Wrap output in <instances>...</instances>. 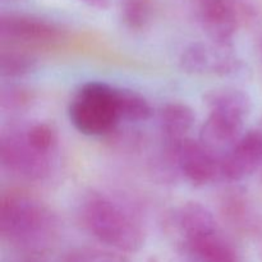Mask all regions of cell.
Masks as SVG:
<instances>
[{"label":"cell","instance_id":"cell-1","mask_svg":"<svg viewBox=\"0 0 262 262\" xmlns=\"http://www.w3.org/2000/svg\"><path fill=\"white\" fill-rule=\"evenodd\" d=\"M84 229L99 242L124 252H136L145 243V230L128 207L102 193H90L79 206Z\"/></svg>","mask_w":262,"mask_h":262},{"label":"cell","instance_id":"cell-2","mask_svg":"<svg viewBox=\"0 0 262 262\" xmlns=\"http://www.w3.org/2000/svg\"><path fill=\"white\" fill-rule=\"evenodd\" d=\"M58 229L55 214L35 197L25 193L2 197L0 233L8 242L23 247H40L53 241Z\"/></svg>","mask_w":262,"mask_h":262},{"label":"cell","instance_id":"cell-3","mask_svg":"<svg viewBox=\"0 0 262 262\" xmlns=\"http://www.w3.org/2000/svg\"><path fill=\"white\" fill-rule=\"evenodd\" d=\"M68 115L73 127L84 136L99 137L113 132L119 124L115 87L106 82H86L72 97Z\"/></svg>","mask_w":262,"mask_h":262},{"label":"cell","instance_id":"cell-4","mask_svg":"<svg viewBox=\"0 0 262 262\" xmlns=\"http://www.w3.org/2000/svg\"><path fill=\"white\" fill-rule=\"evenodd\" d=\"M55 155L40 152L26 140L22 125L3 130L0 137V161L5 170L18 178L41 182L50 176Z\"/></svg>","mask_w":262,"mask_h":262},{"label":"cell","instance_id":"cell-5","mask_svg":"<svg viewBox=\"0 0 262 262\" xmlns=\"http://www.w3.org/2000/svg\"><path fill=\"white\" fill-rule=\"evenodd\" d=\"M179 64L184 72L196 76H230L239 72L242 63L232 46L215 42H193L181 54Z\"/></svg>","mask_w":262,"mask_h":262},{"label":"cell","instance_id":"cell-6","mask_svg":"<svg viewBox=\"0 0 262 262\" xmlns=\"http://www.w3.org/2000/svg\"><path fill=\"white\" fill-rule=\"evenodd\" d=\"M0 37L17 46H42L63 37L60 26L45 18L22 13H8L0 18Z\"/></svg>","mask_w":262,"mask_h":262},{"label":"cell","instance_id":"cell-7","mask_svg":"<svg viewBox=\"0 0 262 262\" xmlns=\"http://www.w3.org/2000/svg\"><path fill=\"white\" fill-rule=\"evenodd\" d=\"M177 163L179 173L196 187L207 186L223 179L222 159L192 137L179 146Z\"/></svg>","mask_w":262,"mask_h":262},{"label":"cell","instance_id":"cell-8","mask_svg":"<svg viewBox=\"0 0 262 262\" xmlns=\"http://www.w3.org/2000/svg\"><path fill=\"white\" fill-rule=\"evenodd\" d=\"M196 17L211 42L232 46L239 26L233 0H196Z\"/></svg>","mask_w":262,"mask_h":262},{"label":"cell","instance_id":"cell-9","mask_svg":"<svg viewBox=\"0 0 262 262\" xmlns=\"http://www.w3.org/2000/svg\"><path fill=\"white\" fill-rule=\"evenodd\" d=\"M262 166V132L251 129L245 132L232 150L222 159L223 179L228 182L243 181Z\"/></svg>","mask_w":262,"mask_h":262},{"label":"cell","instance_id":"cell-10","mask_svg":"<svg viewBox=\"0 0 262 262\" xmlns=\"http://www.w3.org/2000/svg\"><path fill=\"white\" fill-rule=\"evenodd\" d=\"M182 246L199 262L241 261L237 247L223 232L217 222L189 235Z\"/></svg>","mask_w":262,"mask_h":262},{"label":"cell","instance_id":"cell-11","mask_svg":"<svg viewBox=\"0 0 262 262\" xmlns=\"http://www.w3.org/2000/svg\"><path fill=\"white\" fill-rule=\"evenodd\" d=\"M245 119L233 115L210 112L197 140L207 150L223 159L245 135Z\"/></svg>","mask_w":262,"mask_h":262},{"label":"cell","instance_id":"cell-12","mask_svg":"<svg viewBox=\"0 0 262 262\" xmlns=\"http://www.w3.org/2000/svg\"><path fill=\"white\" fill-rule=\"evenodd\" d=\"M196 123L193 109L186 102L170 101L160 107L158 124L163 138V146L177 150L186 140L191 138Z\"/></svg>","mask_w":262,"mask_h":262},{"label":"cell","instance_id":"cell-13","mask_svg":"<svg viewBox=\"0 0 262 262\" xmlns=\"http://www.w3.org/2000/svg\"><path fill=\"white\" fill-rule=\"evenodd\" d=\"M204 102L209 113H224L245 120L252 109L251 97L247 92L230 86L209 90L204 95Z\"/></svg>","mask_w":262,"mask_h":262},{"label":"cell","instance_id":"cell-14","mask_svg":"<svg viewBox=\"0 0 262 262\" xmlns=\"http://www.w3.org/2000/svg\"><path fill=\"white\" fill-rule=\"evenodd\" d=\"M115 106L118 119L124 123H142L152 115L148 100L140 92L125 87H115Z\"/></svg>","mask_w":262,"mask_h":262},{"label":"cell","instance_id":"cell-15","mask_svg":"<svg viewBox=\"0 0 262 262\" xmlns=\"http://www.w3.org/2000/svg\"><path fill=\"white\" fill-rule=\"evenodd\" d=\"M37 59L19 49L3 50L0 55V73L4 78H18L35 71Z\"/></svg>","mask_w":262,"mask_h":262},{"label":"cell","instance_id":"cell-16","mask_svg":"<svg viewBox=\"0 0 262 262\" xmlns=\"http://www.w3.org/2000/svg\"><path fill=\"white\" fill-rule=\"evenodd\" d=\"M23 135L31 146L40 152L48 155H55L58 148V132L53 124L48 122H33L27 125H22Z\"/></svg>","mask_w":262,"mask_h":262},{"label":"cell","instance_id":"cell-17","mask_svg":"<svg viewBox=\"0 0 262 262\" xmlns=\"http://www.w3.org/2000/svg\"><path fill=\"white\" fill-rule=\"evenodd\" d=\"M122 20L127 28L141 31L150 23L152 17L151 0H122Z\"/></svg>","mask_w":262,"mask_h":262},{"label":"cell","instance_id":"cell-18","mask_svg":"<svg viewBox=\"0 0 262 262\" xmlns=\"http://www.w3.org/2000/svg\"><path fill=\"white\" fill-rule=\"evenodd\" d=\"M31 100L27 91L19 87H8L2 92V106L4 110H14L23 107Z\"/></svg>","mask_w":262,"mask_h":262},{"label":"cell","instance_id":"cell-19","mask_svg":"<svg viewBox=\"0 0 262 262\" xmlns=\"http://www.w3.org/2000/svg\"><path fill=\"white\" fill-rule=\"evenodd\" d=\"M81 2L96 9H106L112 4V0H81Z\"/></svg>","mask_w":262,"mask_h":262}]
</instances>
